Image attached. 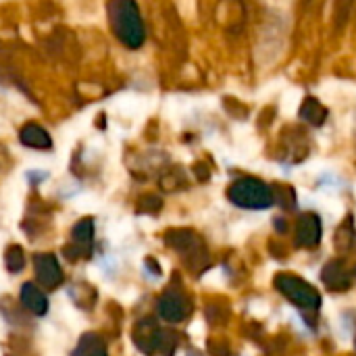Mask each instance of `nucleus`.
Listing matches in <instances>:
<instances>
[{
	"label": "nucleus",
	"mask_w": 356,
	"mask_h": 356,
	"mask_svg": "<svg viewBox=\"0 0 356 356\" xmlns=\"http://www.w3.org/2000/svg\"><path fill=\"white\" fill-rule=\"evenodd\" d=\"M106 19L113 35L127 50H140L146 42V25L136 0H108Z\"/></svg>",
	"instance_id": "obj_1"
},
{
	"label": "nucleus",
	"mask_w": 356,
	"mask_h": 356,
	"mask_svg": "<svg viewBox=\"0 0 356 356\" xmlns=\"http://www.w3.org/2000/svg\"><path fill=\"white\" fill-rule=\"evenodd\" d=\"M48 52L58 58L65 60L67 65H75L79 60L81 54V46L75 38V33L67 27H56L52 31V35L48 38Z\"/></svg>",
	"instance_id": "obj_2"
},
{
	"label": "nucleus",
	"mask_w": 356,
	"mask_h": 356,
	"mask_svg": "<svg viewBox=\"0 0 356 356\" xmlns=\"http://www.w3.org/2000/svg\"><path fill=\"white\" fill-rule=\"evenodd\" d=\"M163 25H165V35L169 40L171 50L181 58L186 54V33H184V25L177 17L175 6L169 2L163 4Z\"/></svg>",
	"instance_id": "obj_3"
},
{
	"label": "nucleus",
	"mask_w": 356,
	"mask_h": 356,
	"mask_svg": "<svg viewBox=\"0 0 356 356\" xmlns=\"http://www.w3.org/2000/svg\"><path fill=\"white\" fill-rule=\"evenodd\" d=\"M33 267H35V277H38V282L44 288L54 290V288H58L63 284L60 265H58V261L52 254H35Z\"/></svg>",
	"instance_id": "obj_4"
},
{
	"label": "nucleus",
	"mask_w": 356,
	"mask_h": 356,
	"mask_svg": "<svg viewBox=\"0 0 356 356\" xmlns=\"http://www.w3.org/2000/svg\"><path fill=\"white\" fill-rule=\"evenodd\" d=\"M19 142L33 150H48L52 146L50 134L35 121H29L19 129Z\"/></svg>",
	"instance_id": "obj_5"
},
{
	"label": "nucleus",
	"mask_w": 356,
	"mask_h": 356,
	"mask_svg": "<svg viewBox=\"0 0 356 356\" xmlns=\"http://www.w3.org/2000/svg\"><path fill=\"white\" fill-rule=\"evenodd\" d=\"M232 196H238V202L263 204L267 200V188L261 181H240L232 188Z\"/></svg>",
	"instance_id": "obj_6"
},
{
	"label": "nucleus",
	"mask_w": 356,
	"mask_h": 356,
	"mask_svg": "<svg viewBox=\"0 0 356 356\" xmlns=\"http://www.w3.org/2000/svg\"><path fill=\"white\" fill-rule=\"evenodd\" d=\"M21 302L31 315H38V317L46 315V311H48V300H46L44 292L33 284H25L21 288Z\"/></svg>",
	"instance_id": "obj_7"
},
{
	"label": "nucleus",
	"mask_w": 356,
	"mask_h": 356,
	"mask_svg": "<svg viewBox=\"0 0 356 356\" xmlns=\"http://www.w3.org/2000/svg\"><path fill=\"white\" fill-rule=\"evenodd\" d=\"M300 117L309 123V125H323L325 119H327V108L315 98V96H307L302 106H300Z\"/></svg>",
	"instance_id": "obj_8"
},
{
	"label": "nucleus",
	"mask_w": 356,
	"mask_h": 356,
	"mask_svg": "<svg viewBox=\"0 0 356 356\" xmlns=\"http://www.w3.org/2000/svg\"><path fill=\"white\" fill-rule=\"evenodd\" d=\"M75 356H106V346L96 334H86L77 344Z\"/></svg>",
	"instance_id": "obj_9"
},
{
	"label": "nucleus",
	"mask_w": 356,
	"mask_h": 356,
	"mask_svg": "<svg viewBox=\"0 0 356 356\" xmlns=\"http://www.w3.org/2000/svg\"><path fill=\"white\" fill-rule=\"evenodd\" d=\"M355 8V0H334V29L342 31L353 15Z\"/></svg>",
	"instance_id": "obj_10"
},
{
	"label": "nucleus",
	"mask_w": 356,
	"mask_h": 356,
	"mask_svg": "<svg viewBox=\"0 0 356 356\" xmlns=\"http://www.w3.org/2000/svg\"><path fill=\"white\" fill-rule=\"evenodd\" d=\"M161 313L163 317L175 321L179 317H184V305H181V298L177 294H167L163 300H161Z\"/></svg>",
	"instance_id": "obj_11"
},
{
	"label": "nucleus",
	"mask_w": 356,
	"mask_h": 356,
	"mask_svg": "<svg viewBox=\"0 0 356 356\" xmlns=\"http://www.w3.org/2000/svg\"><path fill=\"white\" fill-rule=\"evenodd\" d=\"M4 261H6V269H8L10 273H19V271L25 267V257H23L21 246H8Z\"/></svg>",
	"instance_id": "obj_12"
},
{
	"label": "nucleus",
	"mask_w": 356,
	"mask_h": 356,
	"mask_svg": "<svg viewBox=\"0 0 356 356\" xmlns=\"http://www.w3.org/2000/svg\"><path fill=\"white\" fill-rule=\"evenodd\" d=\"M179 181H181L179 171H175V173H165L163 179H161V186H163L165 190H175V188L179 186Z\"/></svg>",
	"instance_id": "obj_13"
},
{
	"label": "nucleus",
	"mask_w": 356,
	"mask_h": 356,
	"mask_svg": "<svg viewBox=\"0 0 356 356\" xmlns=\"http://www.w3.org/2000/svg\"><path fill=\"white\" fill-rule=\"evenodd\" d=\"M140 207H142V211H159L161 200L156 196H144L142 202H140Z\"/></svg>",
	"instance_id": "obj_14"
}]
</instances>
